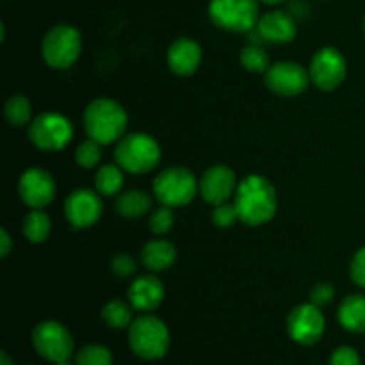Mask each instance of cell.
I'll return each instance as SVG.
<instances>
[{
  "mask_svg": "<svg viewBox=\"0 0 365 365\" xmlns=\"http://www.w3.org/2000/svg\"><path fill=\"white\" fill-rule=\"evenodd\" d=\"M335 298V287L331 282H319L312 287L310 291V303H314L316 307L323 309V307L330 305Z\"/></svg>",
  "mask_w": 365,
  "mask_h": 365,
  "instance_id": "32",
  "label": "cell"
},
{
  "mask_svg": "<svg viewBox=\"0 0 365 365\" xmlns=\"http://www.w3.org/2000/svg\"><path fill=\"white\" fill-rule=\"evenodd\" d=\"M210 221L217 228H230L241 220H239V212L235 209L234 202H227L221 203V205H214L212 214H210Z\"/></svg>",
  "mask_w": 365,
  "mask_h": 365,
  "instance_id": "30",
  "label": "cell"
},
{
  "mask_svg": "<svg viewBox=\"0 0 365 365\" xmlns=\"http://www.w3.org/2000/svg\"><path fill=\"white\" fill-rule=\"evenodd\" d=\"M260 2H264V4H269V6H278V4L285 2V0H260Z\"/></svg>",
  "mask_w": 365,
  "mask_h": 365,
  "instance_id": "37",
  "label": "cell"
},
{
  "mask_svg": "<svg viewBox=\"0 0 365 365\" xmlns=\"http://www.w3.org/2000/svg\"><path fill=\"white\" fill-rule=\"evenodd\" d=\"M110 271H113L116 277L120 278H128L138 271V262H135L134 257L130 253H118V255L113 257L110 260Z\"/></svg>",
  "mask_w": 365,
  "mask_h": 365,
  "instance_id": "31",
  "label": "cell"
},
{
  "mask_svg": "<svg viewBox=\"0 0 365 365\" xmlns=\"http://www.w3.org/2000/svg\"><path fill=\"white\" fill-rule=\"evenodd\" d=\"M234 205L239 220L248 227L269 223L278 209V196L274 185L262 175H248L237 185Z\"/></svg>",
  "mask_w": 365,
  "mask_h": 365,
  "instance_id": "1",
  "label": "cell"
},
{
  "mask_svg": "<svg viewBox=\"0 0 365 365\" xmlns=\"http://www.w3.org/2000/svg\"><path fill=\"white\" fill-rule=\"evenodd\" d=\"M339 323L353 334L365 331V296L349 294L339 307Z\"/></svg>",
  "mask_w": 365,
  "mask_h": 365,
  "instance_id": "21",
  "label": "cell"
},
{
  "mask_svg": "<svg viewBox=\"0 0 365 365\" xmlns=\"http://www.w3.org/2000/svg\"><path fill=\"white\" fill-rule=\"evenodd\" d=\"M148 225H150V230H152L155 235H166L175 225L173 207L160 205L157 207V209H153L152 212H150Z\"/></svg>",
  "mask_w": 365,
  "mask_h": 365,
  "instance_id": "28",
  "label": "cell"
},
{
  "mask_svg": "<svg viewBox=\"0 0 365 365\" xmlns=\"http://www.w3.org/2000/svg\"><path fill=\"white\" fill-rule=\"evenodd\" d=\"M32 344L39 356L52 364L70 360L73 355V337L64 324L57 321H43L32 331Z\"/></svg>",
  "mask_w": 365,
  "mask_h": 365,
  "instance_id": "10",
  "label": "cell"
},
{
  "mask_svg": "<svg viewBox=\"0 0 365 365\" xmlns=\"http://www.w3.org/2000/svg\"><path fill=\"white\" fill-rule=\"evenodd\" d=\"M260 0H210V21L227 32H252L260 20Z\"/></svg>",
  "mask_w": 365,
  "mask_h": 365,
  "instance_id": "7",
  "label": "cell"
},
{
  "mask_svg": "<svg viewBox=\"0 0 365 365\" xmlns=\"http://www.w3.org/2000/svg\"><path fill=\"white\" fill-rule=\"evenodd\" d=\"M103 214L102 195L93 189H75L64 200V216L66 221L77 230L91 228L93 225L98 223Z\"/></svg>",
  "mask_w": 365,
  "mask_h": 365,
  "instance_id": "12",
  "label": "cell"
},
{
  "mask_svg": "<svg viewBox=\"0 0 365 365\" xmlns=\"http://www.w3.org/2000/svg\"><path fill=\"white\" fill-rule=\"evenodd\" d=\"M239 61H241L242 68L248 70L250 73H266L271 66V59L267 50L262 48L260 45H253V43L241 50Z\"/></svg>",
  "mask_w": 365,
  "mask_h": 365,
  "instance_id": "26",
  "label": "cell"
},
{
  "mask_svg": "<svg viewBox=\"0 0 365 365\" xmlns=\"http://www.w3.org/2000/svg\"><path fill=\"white\" fill-rule=\"evenodd\" d=\"M82 52V36L73 25H53L41 41V56L53 70L71 68Z\"/></svg>",
  "mask_w": 365,
  "mask_h": 365,
  "instance_id": "6",
  "label": "cell"
},
{
  "mask_svg": "<svg viewBox=\"0 0 365 365\" xmlns=\"http://www.w3.org/2000/svg\"><path fill=\"white\" fill-rule=\"evenodd\" d=\"M75 160L81 168L84 170H91V168H96L102 160V145L96 143L95 139H86L75 150Z\"/></svg>",
  "mask_w": 365,
  "mask_h": 365,
  "instance_id": "27",
  "label": "cell"
},
{
  "mask_svg": "<svg viewBox=\"0 0 365 365\" xmlns=\"http://www.w3.org/2000/svg\"><path fill=\"white\" fill-rule=\"evenodd\" d=\"M310 81L321 91H335L348 75L344 53L335 46H323L312 56L309 64Z\"/></svg>",
  "mask_w": 365,
  "mask_h": 365,
  "instance_id": "9",
  "label": "cell"
},
{
  "mask_svg": "<svg viewBox=\"0 0 365 365\" xmlns=\"http://www.w3.org/2000/svg\"><path fill=\"white\" fill-rule=\"evenodd\" d=\"M327 321L319 307L314 303H303L292 309L287 317V331L294 342L302 346H312L323 337Z\"/></svg>",
  "mask_w": 365,
  "mask_h": 365,
  "instance_id": "14",
  "label": "cell"
},
{
  "mask_svg": "<svg viewBox=\"0 0 365 365\" xmlns=\"http://www.w3.org/2000/svg\"><path fill=\"white\" fill-rule=\"evenodd\" d=\"M203 50L195 39L178 38L170 45L166 53L168 68L178 77H189L196 73L202 64Z\"/></svg>",
  "mask_w": 365,
  "mask_h": 365,
  "instance_id": "17",
  "label": "cell"
},
{
  "mask_svg": "<svg viewBox=\"0 0 365 365\" xmlns=\"http://www.w3.org/2000/svg\"><path fill=\"white\" fill-rule=\"evenodd\" d=\"M73 138V125L64 114L46 110L29 123V139L43 152H61Z\"/></svg>",
  "mask_w": 365,
  "mask_h": 365,
  "instance_id": "8",
  "label": "cell"
},
{
  "mask_svg": "<svg viewBox=\"0 0 365 365\" xmlns=\"http://www.w3.org/2000/svg\"><path fill=\"white\" fill-rule=\"evenodd\" d=\"M0 365H13V360L9 359V355L6 351L0 353Z\"/></svg>",
  "mask_w": 365,
  "mask_h": 365,
  "instance_id": "36",
  "label": "cell"
},
{
  "mask_svg": "<svg viewBox=\"0 0 365 365\" xmlns=\"http://www.w3.org/2000/svg\"><path fill=\"white\" fill-rule=\"evenodd\" d=\"M364 32H365V18H364Z\"/></svg>",
  "mask_w": 365,
  "mask_h": 365,
  "instance_id": "39",
  "label": "cell"
},
{
  "mask_svg": "<svg viewBox=\"0 0 365 365\" xmlns=\"http://www.w3.org/2000/svg\"><path fill=\"white\" fill-rule=\"evenodd\" d=\"M166 289L155 274H143L138 277L128 287V302L139 312H153L159 309L160 303L164 302Z\"/></svg>",
  "mask_w": 365,
  "mask_h": 365,
  "instance_id": "18",
  "label": "cell"
},
{
  "mask_svg": "<svg viewBox=\"0 0 365 365\" xmlns=\"http://www.w3.org/2000/svg\"><path fill=\"white\" fill-rule=\"evenodd\" d=\"M4 116L13 127H25L32 121V103L25 95H11L4 106Z\"/></svg>",
  "mask_w": 365,
  "mask_h": 365,
  "instance_id": "25",
  "label": "cell"
},
{
  "mask_svg": "<svg viewBox=\"0 0 365 365\" xmlns=\"http://www.w3.org/2000/svg\"><path fill=\"white\" fill-rule=\"evenodd\" d=\"M237 177L232 168L225 164H214L200 178V195L210 205L232 202L237 191Z\"/></svg>",
  "mask_w": 365,
  "mask_h": 365,
  "instance_id": "15",
  "label": "cell"
},
{
  "mask_svg": "<svg viewBox=\"0 0 365 365\" xmlns=\"http://www.w3.org/2000/svg\"><path fill=\"white\" fill-rule=\"evenodd\" d=\"M125 173L120 164H103L95 173V189L106 198L118 196L123 189Z\"/></svg>",
  "mask_w": 365,
  "mask_h": 365,
  "instance_id": "22",
  "label": "cell"
},
{
  "mask_svg": "<svg viewBox=\"0 0 365 365\" xmlns=\"http://www.w3.org/2000/svg\"><path fill=\"white\" fill-rule=\"evenodd\" d=\"M349 274H351V280L356 285L365 289V246L360 248L355 253V257H353L351 266H349Z\"/></svg>",
  "mask_w": 365,
  "mask_h": 365,
  "instance_id": "33",
  "label": "cell"
},
{
  "mask_svg": "<svg viewBox=\"0 0 365 365\" xmlns=\"http://www.w3.org/2000/svg\"><path fill=\"white\" fill-rule=\"evenodd\" d=\"M11 250H13V239H11L9 232L6 228H0V257L2 259L9 257Z\"/></svg>",
  "mask_w": 365,
  "mask_h": 365,
  "instance_id": "35",
  "label": "cell"
},
{
  "mask_svg": "<svg viewBox=\"0 0 365 365\" xmlns=\"http://www.w3.org/2000/svg\"><path fill=\"white\" fill-rule=\"evenodd\" d=\"M264 82L271 93L284 98L299 96L312 84L309 68L292 63V61H280V63L271 64L269 70L264 73Z\"/></svg>",
  "mask_w": 365,
  "mask_h": 365,
  "instance_id": "11",
  "label": "cell"
},
{
  "mask_svg": "<svg viewBox=\"0 0 365 365\" xmlns=\"http://www.w3.org/2000/svg\"><path fill=\"white\" fill-rule=\"evenodd\" d=\"M330 365H360V356L349 346H341L331 355Z\"/></svg>",
  "mask_w": 365,
  "mask_h": 365,
  "instance_id": "34",
  "label": "cell"
},
{
  "mask_svg": "<svg viewBox=\"0 0 365 365\" xmlns=\"http://www.w3.org/2000/svg\"><path fill=\"white\" fill-rule=\"evenodd\" d=\"M177 248L166 239H152L141 250V264L150 273H163L177 262Z\"/></svg>",
  "mask_w": 365,
  "mask_h": 365,
  "instance_id": "19",
  "label": "cell"
},
{
  "mask_svg": "<svg viewBox=\"0 0 365 365\" xmlns=\"http://www.w3.org/2000/svg\"><path fill=\"white\" fill-rule=\"evenodd\" d=\"M163 157V150L155 138L145 132L125 134L116 143L114 159L127 173L145 175L155 170Z\"/></svg>",
  "mask_w": 365,
  "mask_h": 365,
  "instance_id": "3",
  "label": "cell"
},
{
  "mask_svg": "<svg viewBox=\"0 0 365 365\" xmlns=\"http://www.w3.org/2000/svg\"><path fill=\"white\" fill-rule=\"evenodd\" d=\"M56 365H71V364L68 362V360H64V362H59V364H56Z\"/></svg>",
  "mask_w": 365,
  "mask_h": 365,
  "instance_id": "38",
  "label": "cell"
},
{
  "mask_svg": "<svg viewBox=\"0 0 365 365\" xmlns=\"http://www.w3.org/2000/svg\"><path fill=\"white\" fill-rule=\"evenodd\" d=\"M21 232H24V237L29 242H32V245H43L50 237L52 221H50L48 214L43 209H31V212L24 217Z\"/></svg>",
  "mask_w": 365,
  "mask_h": 365,
  "instance_id": "23",
  "label": "cell"
},
{
  "mask_svg": "<svg viewBox=\"0 0 365 365\" xmlns=\"http://www.w3.org/2000/svg\"><path fill=\"white\" fill-rule=\"evenodd\" d=\"M128 342L132 351L145 360H159L170 349V331L163 319L146 314L132 321L128 327Z\"/></svg>",
  "mask_w": 365,
  "mask_h": 365,
  "instance_id": "4",
  "label": "cell"
},
{
  "mask_svg": "<svg viewBox=\"0 0 365 365\" xmlns=\"http://www.w3.org/2000/svg\"><path fill=\"white\" fill-rule=\"evenodd\" d=\"M77 365H113V355L106 346L89 344L78 351Z\"/></svg>",
  "mask_w": 365,
  "mask_h": 365,
  "instance_id": "29",
  "label": "cell"
},
{
  "mask_svg": "<svg viewBox=\"0 0 365 365\" xmlns=\"http://www.w3.org/2000/svg\"><path fill=\"white\" fill-rule=\"evenodd\" d=\"M260 39L271 45H287L294 41L298 34V21L291 13L284 9L267 11L266 14H260V20L255 27Z\"/></svg>",
  "mask_w": 365,
  "mask_h": 365,
  "instance_id": "16",
  "label": "cell"
},
{
  "mask_svg": "<svg viewBox=\"0 0 365 365\" xmlns=\"http://www.w3.org/2000/svg\"><path fill=\"white\" fill-rule=\"evenodd\" d=\"M82 125L89 139L102 146L113 145L127 134L128 114L116 100L96 98L84 109Z\"/></svg>",
  "mask_w": 365,
  "mask_h": 365,
  "instance_id": "2",
  "label": "cell"
},
{
  "mask_svg": "<svg viewBox=\"0 0 365 365\" xmlns=\"http://www.w3.org/2000/svg\"><path fill=\"white\" fill-rule=\"evenodd\" d=\"M200 192V180L187 168H166L153 180V196L160 205L185 207Z\"/></svg>",
  "mask_w": 365,
  "mask_h": 365,
  "instance_id": "5",
  "label": "cell"
},
{
  "mask_svg": "<svg viewBox=\"0 0 365 365\" xmlns=\"http://www.w3.org/2000/svg\"><path fill=\"white\" fill-rule=\"evenodd\" d=\"M152 205V196L141 189H128V191H121L116 196L118 214L121 217H127V220H139V217L146 216L153 210Z\"/></svg>",
  "mask_w": 365,
  "mask_h": 365,
  "instance_id": "20",
  "label": "cell"
},
{
  "mask_svg": "<svg viewBox=\"0 0 365 365\" xmlns=\"http://www.w3.org/2000/svg\"><path fill=\"white\" fill-rule=\"evenodd\" d=\"M132 310L134 307L130 302H123V299H113V302L106 303L102 309V319L109 328H116V330H123L132 324Z\"/></svg>",
  "mask_w": 365,
  "mask_h": 365,
  "instance_id": "24",
  "label": "cell"
},
{
  "mask_svg": "<svg viewBox=\"0 0 365 365\" xmlns=\"http://www.w3.org/2000/svg\"><path fill=\"white\" fill-rule=\"evenodd\" d=\"M57 192L56 180L43 168H29L18 180V195L29 209H46Z\"/></svg>",
  "mask_w": 365,
  "mask_h": 365,
  "instance_id": "13",
  "label": "cell"
}]
</instances>
